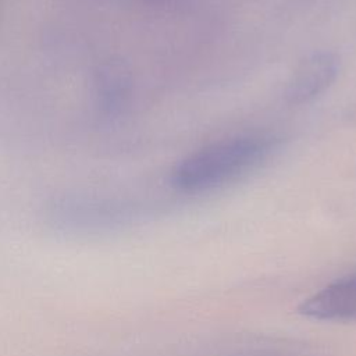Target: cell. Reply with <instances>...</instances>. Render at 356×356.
<instances>
[{"label": "cell", "mask_w": 356, "mask_h": 356, "mask_svg": "<svg viewBox=\"0 0 356 356\" xmlns=\"http://www.w3.org/2000/svg\"><path fill=\"white\" fill-rule=\"evenodd\" d=\"M274 147V139L264 135L220 139L184 157L172 168L170 182L185 193L214 191L256 170Z\"/></svg>", "instance_id": "obj_1"}, {"label": "cell", "mask_w": 356, "mask_h": 356, "mask_svg": "<svg viewBox=\"0 0 356 356\" xmlns=\"http://www.w3.org/2000/svg\"><path fill=\"white\" fill-rule=\"evenodd\" d=\"M339 67V57L332 51H314L306 56L286 81V103L302 106L320 97L338 78Z\"/></svg>", "instance_id": "obj_2"}, {"label": "cell", "mask_w": 356, "mask_h": 356, "mask_svg": "<svg viewBox=\"0 0 356 356\" xmlns=\"http://www.w3.org/2000/svg\"><path fill=\"white\" fill-rule=\"evenodd\" d=\"M298 312L318 321H356V268L306 298Z\"/></svg>", "instance_id": "obj_3"}]
</instances>
